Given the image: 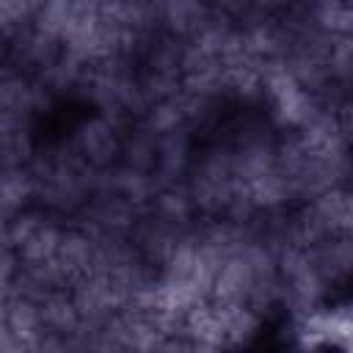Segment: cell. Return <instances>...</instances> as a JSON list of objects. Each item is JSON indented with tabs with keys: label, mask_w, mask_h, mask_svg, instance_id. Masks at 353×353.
I'll list each match as a JSON object with an SVG mask.
<instances>
[{
	"label": "cell",
	"mask_w": 353,
	"mask_h": 353,
	"mask_svg": "<svg viewBox=\"0 0 353 353\" xmlns=\"http://www.w3.org/2000/svg\"><path fill=\"white\" fill-rule=\"evenodd\" d=\"M127 124H116L113 119L102 116V113H91L85 119H80L72 130V141L77 146V152L83 154V160L94 168H110L119 163L121 154V132Z\"/></svg>",
	"instance_id": "obj_1"
},
{
	"label": "cell",
	"mask_w": 353,
	"mask_h": 353,
	"mask_svg": "<svg viewBox=\"0 0 353 353\" xmlns=\"http://www.w3.org/2000/svg\"><path fill=\"white\" fill-rule=\"evenodd\" d=\"M196 149H199V141L188 124L157 135V154H154V168H152L154 185L163 188V185L185 182L193 165Z\"/></svg>",
	"instance_id": "obj_2"
},
{
	"label": "cell",
	"mask_w": 353,
	"mask_h": 353,
	"mask_svg": "<svg viewBox=\"0 0 353 353\" xmlns=\"http://www.w3.org/2000/svg\"><path fill=\"white\" fill-rule=\"evenodd\" d=\"M254 287V265L248 254L240 248L237 254L226 256L223 265L218 268L212 287H210V301L218 306H248V295Z\"/></svg>",
	"instance_id": "obj_3"
},
{
	"label": "cell",
	"mask_w": 353,
	"mask_h": 353,
	"mask_svg": "<svg viewBox=\"0 0 353 353\" xmlns=\"http://www.w3.org/2000/svg\"><path fill=\"white\" fill-rule=\"evenodd\" d=\"M312 268L325 279L328 287L339 284L347 279L350 265H353V243H350V232L345 234H325L323 240H317L314 245L303 248Z\"/></svg>",
	"instance_id": "obj_4"
},
{
	"label": "cell",
	"mask_w": 353,
	"mask_h": 353,
	"mask_svg": "<svg viewBox=\"0 0 353 353\" xmlns=\"http://www.w3.org/2000/svg\"><path fill=\"white\" fill-rule=\"evenodd\" d=\"M94 237L85 226L69 221L61 232V240H58V251H55V262L66 270V276L74 281L77 276L88 273L91 265H94Z\"/></svg>",
	"instance_id": "obj_5"
},
{
	"label": "cell",
	"mask_w": 353,
	"mask_h": 353,
	"mask_svg": "<svg viewBox=\"0 0 353 353\" xmlns=\"http://www.w3.org/2000/svg\"><path fill=\"white\" fill-rule=\"evenodd\" d=\"M210 14H212V8L207 0H163L160 25L165 33L188 41L204 28Z\"/></svg>",
	"instance_id": "obj_6"
},
{
	"label": "cell",
	"mask_w": 353,
	"mask_h": 353,
	"mask_svg": "<svg viewBox=\"0 0 353 353\" xmlns=\"http://www.w3.org/2000/svg\"><path fill=\"white\" fill-rule=\"evenodd\" d=\"M154 154H157V132H152L141 119L130 121L121 132V154L119 163L135 171L152 174L154 168Z\"/></svg>",
	"instance_id": "obj_7"
},
{
	"label": "cell",
	"mask_w": 353,
	"mask_h": 353,
	"mask_svg": "<svg viewBox=\"0 0 353 353\" xmlns=\"http://www.w3.org/2000/svg\"><path fill=\"white\" fill-rule=\"evenodd\" d=\"M6 323L14 331V336L22 342V350H33L36 339L44 334V320H41V303L33 298L11 295L6 303Z\"/></svg>",
	"instance_id": "obj_8"
},
{
	"label": "cell",
	"mask_w": 353,
	"mask_h": 353,
	"mask_svg": "<svg viewBox=\"0 0 353 353\" xmlns=\"http://www.w3.org/2000/svg\"><path fill=\"white\" fill-rule=\"evenodd\" d=\"M149 210L154 215L176 223V226H185V229H190L196 223V218H199L185 182H174V185L157 188L154 196H152V201H149Z\"/></svg>",
	"instance_id": "obj_9"
},
{
	"label": "cell",
	"mask_w": 353,
	"mask_h": 353,
	"mask_svg": "<svg viewBox=\"0 0 353 353\" xmlns=\"http://www.w3.org/2000/svg\"><path fill=\"white\" fill-rule=\"evenodd\" d=\"M309 207L314 210V215L323 221V226L331 234H345L350 232V188L339 185V188H328L320 196H314L309 201Z\"/></svg>",
	"instance_id": "obj_10"
},
{
	"label": "cell",
	"mask_w": 353,
	"mask_h": 353,
	"mask_svg": "<svg viewBox=\"0 0 353 353\" xmlns=\"http://www.w3.org/2000/svg\"><path fill=\"white\" fill-rule=\"evenodd\" d=\"M69 221L55 215V212H47V218L33 229V234L17 245V254H19V262H44V259H52L55 251H58V240H61V232Z\"/></svg>",
	"instance_id": "obj_11"
},
{
	"label": "cell",
	"mask_w": 353,
	"mask_h": 353,
	"mask_svg": "<svg viewBox=\"0 0 353 353\" xmlns=\"http://www.w3.org/2000/svg\"><path fill=\"white\" fill-rule=\"evenodd\" d=\"M262 314L254 312L251 306H221V328H223V345L226 347H240L248 345L259 336L262 331Z\"/></svg>",
	"instance_id": "obj_12"
},
{
	"label": "cell",
	"mask_w": 353,
	"mask_h": 353,
	"mask_svg": "<svg viewBox=\"0 0 353 353\" xmlns=\"http://www.w3.org/2000/svg\"><path fill=\"white\" fill-rule=\"evenodd\" d=\"M39 303H41L44 328L52 331V334H58L63 342L80 328V314L74 309V301H72L69 290H55L47 298H41Z\"/></svg>",
	"instance_id": "obj_13"
},
{
	"label": "cell",
	"mask_w": 353,
	"mask_h": 353,
	"mask_svg": "<svg viewBox=\"0 0 353 353\" xmlns=\"http://www.w3.org/2000/svg\"><path fill=\"white\" fill-rule=\"evenodd\" d=\"M28 204H33V176L28 165H19V168L0 165V210L14 215Z\"/></svg>",
	"instance_id": "obj_14"
},
{
	"label": "cell",
	"mask_w": 353,
	"mask_h": 353,
	"mask_svg": "<svg viewBox=\"0 0 353 353\" xmlns=\"http://www.w3.org/2000/svg\"><path fill=\"white\" fill-rule=\"evenodd\" d=\"M141 121H143L152 132H157V135H163V132H168V130L182 127V124H185V110H182L179 91H176L174 97H168V99L149 102V108L143 110Z\"/></svg>",
	"instance_id": "obj_15"
},
{
	"label": "cell",
	"mask_w": 353,
	"mask_h": 353,
	"mask_svg": "<svg viewBox=\"0 0 353 353\" xmlns=\"http://www.w3.org/2000/svg\"><path fill=\"white\" fill-rule=\"evenodd\" d=\"M72 17H74V0H44L33 11V28L61 39V33L72 22Z\"/></svg>",
	"instance_id": "obj_16"
},
{
	"label": "cell",
	"mask_w": 353,
	"mask_h": 353,
	"mask_svg": "<svg viewBox=\"0 0 353 353\" xmlns=\"http://www.w3.org/2000/svg\"><path fill=\"white\" fill-rule=\"evenodd\" d=\"M328 69L336 83H350V63H353V44L350 36H334L328 47Z\"/></svg>",
	"instance_id": "obj_17"
},
{
	"label": "cell",
	"mask_w": 353,
	"mask_h": 353,
	"mask_svg": "<svg viewBox=\"0 0 353 353\" xmlns=\"http://www.w3.org/2000/svg\"><path fill=\"white\" fill-rule=\"evenodd\" d=\"M11 350H22V342L14 336V331L6 323V314H0V353H11Z\"/></svg>",
	"instance_id": "obj_18"
}]
</instances>
